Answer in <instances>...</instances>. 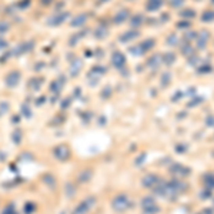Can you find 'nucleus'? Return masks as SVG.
Listing matches in <instances>:
<instances>
[{
    "label": "nucleus",
    "mask_w": 214,
    "mask_h": 214,
    "mask_svg": "<svg viewBox=\"0 0 214 214\" xmlns=\"http://www.w3.org/2000/svg\"><path fill=\"white\" fill-rule=\"evenodd\" d=\"M167 43H169V44H176V43H177V40H176V36H169V40H167Z\"/></svg>",
    "instance_id": "nucleus-25"
},
{
    "label": "nucleus",
    "mask_w": 214,
    "mask_h": 214,
    "mask_svg": "<svg viewBox=\"0 0 214 214\" xmlns=\"http://www.w3.org/2000/svg\"><path fill=\"white\" fill-rule=\"evenodd\" d=\"M197 36H198L197 33H194V32H190V33L185 34V39H187V40H197Z\"/></svg>",
    "instance_id": "nucleus-18"
},
{
    "label": "nucleus",
    "mask_w": 214,
    "mask_h": 214,
    "mask_svg": "<svg viewBox=\"0 0 214 214\" xmlns=\"http://www.w3.org/2000/svg\"><path fill=\"white\" fill-rule=\"evenodd\" d=\"M208 71H211V66H210V64H207V66H203V67H200V69H198V73H201V74L208 73Z\"/></svg>",
    "instance_id": "nucleus-17"
},
{
    "label": "nucleus",
    "mask_w": 214,
    "mask_h": 214,
    "mask_svg": "<svg viewBox=\"0 0 214 214\" xmlns=\"http://www.w3.org/2000/svg\"><path fill=\"white\" fill-rule=\"evenodd\" d=\"M137 36H139V32L130 30V32L124 33L123 36L120 37V40H121V41H130V40H133V39H137Z\"/></svg>",
    "instance_id": "nucleus-7"
},
{
    "label": "nucleus",
    "mask_w": 214,
    "mask_h": 214,
    "mask_svg": "<svg viewBox=\"0 0 214 214\" xmlns=\"http://www.w3.org/2000/svg\"><path fill=\"white\" fill-rule=\"evenodd\" d=\"M128 206V198L127 196H119V197L114 198V201H113V207H114L117 211H123L126 210Z\"/></svg>",
    "instance_id": "nucleus-1"
},
{
    "label": "nucleus",
    "mask_w": 214,
    "mask_h": 214,
    "mask_svg": "<svg viewBox=\"0 0 214 214\" xmlns=\"http://www.w3.org/2000/svg\"><path fill=\"white\" fill-rule=\"evenodd\" d=\"M180 16L183 17V19H193V17L196 16V12H194L193 9H184V10L180 13Z\"/></svg>",
    "instance_id": "nucleus-12"
},
{
    "label": "nucleus",
    "mask_w": 214,
    "mask_h": 214,
    "mask_svg": "<svg viewBox=\"0 0 214 214\" xmlns=\"http://www.w3.org/2000/svg\"><path fill=\"white\" fill-rule=\"evenodd\" d=\"M154 46V40L153 39H150V40H146L143 41L140 44V50H141V53H144V52H147V50H150Z\"/></svg>",
    "instance_id": "nucleus-11"
},
{
    "label": "nucleus",
    "mask_w": 214,
    "mask_h": 214,
    "mask_svg": "<svg viewBox=\"0 0 214 214\" xmlns=\"http://www.w3.org/2000/svg\"><path fill=\"white\" fill-rule=\"evenodd\" d=\"M169 80H170V74L169 73H164V74H163V86H167Z\"/></svg>",
    "instance_id": "nucleus-23"
},
{
    "label": "nucleus",
    "mask_w": 214,
    "mask_h": 214,
    "mask_svg": "<svg viewBox=\"0 0 214 214\" xmlns=\"http://www.w3.org/2000/svg\"><path fill=\"white\" fill-rule=\"evenodd\" d=\"M161 6H163V0H148L146 9L148 12H154V10H159Z\"/></svg>",
    "instance_id": "nucleus-5"
},
{
    "label": "nucleus",
    "mask_w": 214,
    "mask_h": 214,
    "mask_svg": "<svg viewBox=\"0 0 214 214\" xmlns=\"http://www.w3.org/2000/svg\"><path fill=\"white\" fill-rule=\"evenodd\" d=\"M19 78H20L19 73H17V71H13V73H10L7 77H6V83H7V86H16L17 82H19Z\"/></svg>",
    "instance_id": "nucleus-6"
},
{
    "label": "nucleus",
    "mask_w": 214,
    "mask_h": 214,
    "mask_svg": "<svg viewBox=\"0 0 214 214\" xmlns=\"http://www.w3.org/2000/svg\"><path fill=\"white\" fill-rule=\"evenodd\" d=\"M170 3H171L173 7H180L181 4L184 3V0H170Z\"/></svg>",
    "instance_id": "nucleus-20"
},
{
    "label": "nucleus",
    "mask_w": 214,
    "mask_h": 214,
    "mask_svg": "<svg viewBox=\"0 0 214 214\" xmlns=\"http://www.w3.org/2000/svg\"><path fill=\"white\" fill-rule=\"evenodd\" d=\"M170 171L174 174H177V176H183V177H185V176L190 174L189 167H184V166H181V164H174L173 167H170Z\"/></svg>",
    "instance_id": "nucleus-3"
},
{
    "label": "nucleus",
    "mask_w": 214,
    "mask_h": 214,
    "mask_svg": "<svg viewBox=\"0 0 214 214\" xmlns=\"http://www.w3.org/2000/svg\"><path fill=\"white\" fill-rule=\"evenodd\" d=\"M84 20H86V17H77V19L73 21V26L78 25V23H80V25H83V23H84Z\"/></svg>",
    "instance_id": "nucleus-24"
},
{
    "label": "nucleus",
    "mask_w": 214,
    "mask_h": 214,
    "mask_svg": "<svg viewBox=\"0 0 214 214\" xmlns=\"http://www.w3.org/2000/svg\"><path fill=\"white\" fill-rule=\"evenodd\" d=\"M159 183V177L157 176H154V174H148V176H146L143 180V184L146 185V187H154V185Z\"/></svg>",
    "instance_id": "nucleus-4"
},
{
    "label": "nucleus",
    "mask_w": 214,
    "mask_h": 214,
    "mask_svg": "<svg viewBox=\"0 0 214 214\" xmlns=\"http://www.w3.org/2000/svg\"><path fill=\"white\" fill-rule=\"evenodd\" d=\"M128 17V12L127 10H121L114 16V23H121Z\"/></svg>",
    "instance_id": "nucleus-10"
},
{
    "label": "nucleus",
    "mask_w": 214,
    "mask_h": 214,
    "mask_svg": "<svg viewBox=\"0 0 214 214\" xmlns=\"http://www.w3.org/2000/svg\"><path fill=\"white\" fill-rule=\"evenodd\" d=\"M160 60H161L160 56H159V54H154L153 57L148 59V63H147V64H148L150 67H156L157 64H160Z\"/></svg>",
    "instance_id": "nucleus-14"
},
{
    "label": "nucleus",
    "mask_w": 214,
    "mask_h": 214,
    "mask_svg": "<svg viewBox=\"0 0 214 214\" xmlns=\"http://www.w3.org/2000/svg\"><path fill=\"white\" fill-rule=\"evenodd\" d=\"M200 214H203V213H200Z\"/></svg>",
    "instance_id": "nucleus-30"
},
{
    "label": "nucleus",
    "mask_w": 214,
    "mask_h": 214,
    "mask_svg": "<svg viewBox=\"0 0 214 214\" xmlns=\"http://www.w3.org/2000/svg\"><path fill=\"white\" fill-rule=\"evenodd\" d=\"M207 37H208V32H201L197 36V44L198 47H204L207 43Z\"/></svg>",
    "instance_id": "nucleus-8"
},
{
    "label": "nucleus",
    "mask_w": 214,
    "mask_h": 214,
    "mask_svg": "<svg viewBox=\"0 0 214 214\" xmlns=\"http://www.w3.org/2000/svg\"><path fill=\"white\" fill-rule=\"evenodd\" d=\"M141 23H143V16H141V14H137V16L133 17V20H132V26H133V27H139Z\"/></svg>",
    "instance_id": "nucleus-15"
},
{
    "label": "nucleus",
    "mask_w": 214,
    "mask_h": 214,
    "mask_svg": "<svg viewBox=\"0 0 214 214\" xmlns=\"http://www.w3.org/2000/svg\"><path fill=\"white\" fill-rule=\"evenodd\" d=\"M4 46H6V41H4L3 39H0V49H2V47H4Z\"/></svg>",
    "instance_id": "nucleus-28"
},
{
    "label": "nucleus",
    "mask_w": 214,
    "mask_h": 214,
    "mask_svg": "<svg viewBox=\"0 0 214 214\" xmlns=\"http://www.w3.org/2000/svg\"><path fill=\"white\" fill-rule=\"evenodd\" d=\"M191 50H193V49H191V46H189V44L184 46V47H181V52H183L184 54H190V53H191Z\"/></svg>",
    "instance_id": "nucleus-21"
},
{
    "label": "nucleus",
    "mask_w": 214,
    "mask_h": 214,
    "mask_svg": "<svg viewBox=\"0 0 214 214\" xmlns=\"http://www.w3.org/2000/svg\"><path fill=\"white\" fill-rule=\"evenodd\" d=\"M111 62H113L114 67L121 69V67L126 64V57H124L123 53H120V52H114V54L111 56Z\"/></svg>",
    "instance_id": "nucleus-2"
},
{
    "label": "nucleus",
    "mask_w": 214,
    "mask_h": 214,
    "mask_svg": "<svg viewBox=\"0 0 214 214\" xmlns=\"http://www.w3.org/2000/svg\"><path fill=\"white\" fill-rule=\"evenodd\" d=\"M177 27L178 29H187V27H190V21H178Z\"/></svg>",
    "instance_id": "nucleus-19"
},
{
    "label": "nucleus",
    "mask_w": 214,
    "mask_h": 214,
    "mask_svg": "<svg viewBox=\"0 0 214 214\" xmlns=\"http://www.w3.org/2000/svg\"><path fill=\"white\" fill-rule=\"evenodd\" d=\"M208 196H210V191H203V193H201V197H203V198L208 197Z\"/></svg>",
    "instance_id": "nucleus-26"
},
{
    "label": "nucleus",
    "mask_w": 214,
    "mask_h": 214,
    "mask_svg": "<svg viewBox=\"0 0 214 214\" xmlns=\"http://www.w3.org/2000/svg\"><path fill=\"white\" fill-rule=\"evenodd\" d=\"M204 184L208 190H213L214 189V174H206L204 176Z\"/></svg>",
    "instance_id": "nucleus-9"
},
{
    "label": "nucleus",
    "mask_w": 214,
    "mask_h": 214,
    "mask_svg": "<svg viewBox=\"0 0 214 214\" xmlns=\"http://www.w3.org/2000/svg\"><path fill=\"white\" fill-rule=\"evenodd\" d=\"M201 20L203 21H211V20H214V12H204V13H203Z\"/></svg>",
    "instance_id": "nucleus-16"
},
{
    "label": "nucleus",
    "mask_w": 214,
    "mask_h": 214,
    "mask_svg": "<svg viewBox=\"0 0 214 214\" xmlns=\"http://www.w3.org/2000/svg\"><path fill=\"white\" fill-rule=\"evenodd\" d=\"M211 2H213V4H214V0H211Z\"/></svg>",
    "instance_id": "nucleus-29"
},
{
    "label": "nucleus",
    "mask_w": 214,
    "mask_h": 214,
    "mask_svg": "<svg viewBox=\"0 0 214 214\" xmlns=\"http://www.w3.org/2000/svg\"><path fill=\"white\" fill-rule=\"evenodd\" d=\"M203 101V97H197L196 100H193L191 103H189V107H193V106H196V104H198V103H201Z\"/></svg>",
    "instance_id": "nucleus-22"
},
{
    "label": "nucleus",
    "mask_w": 214,
    "mask_h": 214,
    "mask_svg": "<svg viewBox=\"0 0 214 214\" xmlns=\"http://www.w3.org/2000/svg\"><path fill=\"white\" fill-rule=\"evenodd\" d=\"M103 2H104V0H103Z\"/></svg>",
    "instance_id": "nucleus-31"
},
{
    "label": "nucleus",
    "mask_w": 214,
    "mask_h": 214,
    "mask_svg": "<svg viewBox=\"0 0 214 214\" xmlns=\"http://www.w3.org/2000/svg\"><path fill=\"white\" fill-rule=\"evenodd\" d=\"M163 62H166V64H173L176 62V54L174 53H166L163 56Z\"/></svg>",
    "instance_id": "nucleus-13"
},
{
    "label": "nucleus",
    "mask_w": 214,
    "mask_h": 214,
    "mask_svg": "<svg viewBox=\"0 0 214 214\" xmlns=\"http://www.w3.org/2000/svg\"><path fill=\"white\" fill-rule=\"evenodd\" d=\"M203 214H213V211H211V208H206L203 211Z\"/></svg>",
    "instance_id": "nucleus-27"
}]
</instances>
